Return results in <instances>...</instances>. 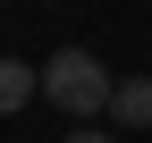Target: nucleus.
Here are the masks:
<instances>
[{"mask_svg": "<svg viewBox=\"0 0 152 143\" xmlns=\"http://www.w3.org/2000/svg\"><path fill=\"white\" fill-rule=\"evenodd\" d=\"M110 93H118V76H102V59H93V51L68 42V51H51V59H42V101H59L76 126H85V118H102Z\"/></svg>", "mask_w": 152, "mask_h": 143, "instance_id": "obj_1", "label": "nucleus"}, {"mask_svg": "<svg viewBox=\"0 0 152 143\" xmlns=\"http://www.w3.org/2000/svg\"><path fill=\"white\" fill-rule=\"evenodd\" d=\"M110 118H118V126H152V76H118Z\"/></svg>", "mask_w": 152, "mask_h": 143, "instance_id": "obj_2", "label": "nucleus"}, {"mask_svg": "<svg viewBox=\"0 0 152 143\" xmlns=\"http://www.w3.org/2000/svg\"><path fill=\"white\" fill-rule=\"evenodd\" d=\"M34 84H42V76H34L26 59H0V118H9V110H26V101H34Z\"/></svg>", "mask_w": 152, "mask_h": 143, "instance_id": "obj_3", "label": "nucleus"}, {"mask_svg": "<svg viewBox=\"0 0 152 143\" xmlns=\"http://www.w3.org/2000/svg\"><path fill=\"white\" fill-rule=\"evenodd\" d=\"M68 143H110V135H102V126H76V135H68Z\"/></svg>", "mask_w": 152, "mask_h": 143, "instance_id": "obj_4", "label": "nucleus"}]
</instances>
